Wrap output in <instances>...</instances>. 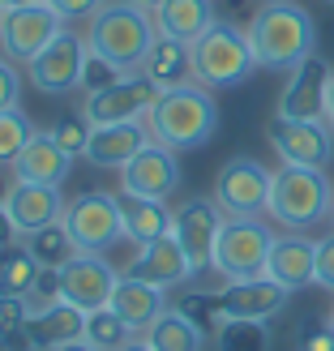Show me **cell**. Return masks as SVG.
Masks as SVG:
<instances>
[{"mask_svg":"<svg viewBox=\"0 0 334 351\" xmlns=\"http://www.w3.org/2000/svg\"><path fill=\"white\" fill-rule=\"evenodd\" d=\"M270 184L274 171H266L249 154H236L215 176V202L227 219H261L270 206Z\"/></svg>","mask_w":334,"mask_h":351,"instance_id":"9c48e42d","label":"cell"},{"mask_svg":"<svg viewBox=\"0 0 334 351\" xmlns=\"http://www.w3.org/2000/svg\"><path fill=\"white\" fill-rule=\"evenodd\" d=\"M116 283H120V270H116L103 253H77L64 270H56V291H60V300L73 304V308H82V313L108 308Z\"/></svg>","mask_w":334,"mask_h":351,"instance_id":"7c38bea8","label":"cell"},{"mask_svg":"<svg viewBox=\"0 0 334 351\" xmlns=\"http://www.w3.org/2000/svg\"><path fill=\"white\" fill-rule=\"evenodd\" d=\"M9 171H13V180H30V184L60 189L69 180V171H73V154H69L51 133H34Z\"/></svg>","mask_w":334,"mask_h":351,"instance_id":"603a6c76","label":"cell"},{"mask_svg":"<svg viewBox=\"0 0 334 351\" xmlns=\"http://www.w3.org/2000/svg\"><path fill=\"white\" fill-rule=\"evenodd\" d=\"M9 189H13V171H9V176L0 171V206H5V197H9Z\"/></svg>","mask_w":334,"mask_h":351,"instance_id":"ee69618b","label":"cell"},{"mask_svg":"<svg viewBox=\"0 0 334 351\" xmlns=\"http://www.w3.org/2000/svg\"><path fill=\"white\" fill-rule=\"evenodd\" d=\"M330 326H334V308H330Z\"/></svg>","mask_w":334,"mask_h":351,"instance_id":"681fc988","label":"cell"},{"mask_svg":"<svg viewBox=\"0 0 334 351\" xmlns=\"http://www.w3.org/2000/svg\"><path fill=\"white\" fill-rule=\"evenodd\" d=\"M86 339V313L64 304V300H51L43 308H30V326H26V343L30 351H60L69 343Z\"/></svg>","mask_w":334,"mask_h":351,"instance_id":"7402d4cb","label":"cell"},{"mask_svg":"<svg viewBox=\"0 0 334 351\" xmlns=\"http://www.w3.org/2000/svg\"><path fill=\"white\" fill-rule=\"evenodd\" d=\"M129 5H137V9H146V13H154V9L163 5V0H129Z\"/></svg>","mask_w":334,"mask_h":351,"instance_id":"bcb514c9","label":"cell"},{"mask_svg":"<svg viewBox=\"0 0 334 351\" xmlns=\"http://www.w3.org/2000/svg\"><path fill=\"white\" fill-rule=\"evenodd\" d=\"M22 5H34V0H0V9H22Z\"/></svg>","mask_w":334,"mask_h":351,"instance_id":"c3c4849f","label":"cell"},{"mask_svg":"<svg viewBox=\"0 0 334 351\" xmlns=\"http://www.w3.org/2000/svg\"><path fill=\"white\" fill-rule=\"evenodd\" d=\"M215 351H270V326L223 317L215 330Z\"/></svg>","mask_w":334,"mask_h":351,"instance_id":"4dcf8cb0","label":"cell"},{"mask_svg":"<svg viewBox=\"0 0 334 351\" xmlns=\"http://www.w3.org/2000/svg\"><path fill=\"white\" fill-rule=\"evenodd\" d=\"M330 5H334V0H330Z\"/></svg>","mask_w":334,"mask_h":351,"instance_id":"f5cc1de1","label":"cell"},{"mask_svg":"<svg viewBox=\"0 0 334 351\" xmlns=\"http://www.w3.org/2000/svg\"><path fill=\"white\" fill-rule=\"evenodd\" d=\"M129 339H137V335L116 317L112 308H95V313H86V343H95L99 351H120Z\"/></svg>","mask_w":334,"mask_h":351,"instance_id":"d6a6232c","label":"cell"},{"mask_svg":"<svg viewBox=\"0 0 334 351\" xmlns=\"http://www.w3.org/2000/svg\"><path fill=\"white\" fill-rule=\"evenodd\" d=\"M300 351H334V326H330V317L326 322H305Z\"/></svg>","mask_w":334,"mask_h":351,"instance_id":"ab89813d","label":"cell"},{"mask_svg":"<svg viewBox=\"0 0 334 351\" xmlns=\"http://www.w3.org/2000/svg\"><path fill=\"white\" fill-rule=\"evenodd\" d=\"M60 351H99L95 343H86V339H77V343H69V347H60Z\"/></svg>","mask_w":334,"mask_h":351,"instance_id":"f6af8a7d","label":"cell"},{"mask_svg":"<svg viewBox=\"0 0 334 351\" xmlns=\"http://www.w3.org/2000/svg\"><path fill=\"white\" fill-rule=\"evenodd\" d=\"M142 339H146L154 351H202V347H206V335L184 317L180 308H167Z\"/></svg>","mask_w":334,"mask_h":351,"instance_id":"f1b7e54d","label":"cell"},{"mask_svg":"<svg viewBox=\"0 0 334 351\" xmlns=\"http://www.w3.org/2000/svg\"><path fill=\"white\" fill-rule=\"evenodd\" d=\"M120 77H125V69H116L112 60H103V56L91 51V56H86V69H82V95H99Z\"/></svg>","mask_w":334,"mask_h":351,"instance_id":"8d00e7d4","label":"cell"},{"mask_svg":"<svg viewBox=\"0 0 334 351\" xmlns=\"http://www.w3.org/2000/svg\"><path fill=\"white\" fill-rule=\"evenodd\" d=\"M26 326H30V300H17V295L0 291V343L13 351H30Z\"/></svg>","mask_w":334,"mask_h":351,"instance_id":"836d02e7","label":"cell"},{"mask_svg":"<svg viewBox=\"0 0 334 351\" xmlns=\"http://www.w3.org/2000/svg\"><path fill=\"white\" fill-rule=\"evenodd\" d=\"M26 249L34 253V261H39L43 270H64L69 261L82 253L64 223H51V227H43V232H30L26 236Z\"/></svg>","mask_w":334,"mask_h":351,"instance_id":"f546056e","label":"cell"},{"mask_svg":"<svg viewBox=\"0 0 334 351\" xmlns=\"http://www.w3.org/2000/svg\"><path fill=\"white\" fill-rule=\"evenodd\" d=\"M266 215L283 232H313L318 223L334 215V184L318 167H278L270 184V206Z\"/></svg>","mask_w":334,"mask_h":351,"instance_id":"277c9868","label":"cell"},{"mask_svg":"<svg viewBox=\"0 0 334 351\" xmlns=\"http://www.w3.org/2000/svg\"><path fill=\"white\" fill-rule=\"evenodd\" d=\"M154 142L146 120H120V125H91V137H86L82 159L99 167V171H120L137 150H146Z\"/></svg>","mask_w":334,"mask_h":351,"instance_id":"e0dca14e","label":"cell"},{"mask_svg":"<svg viewBox=\"0 0 334 351\" xmlns=\"http://www.w3.org/2000/svg\"><path fill=\"white\" fill-rule=\"evenodd\" d=\"M108 308L133 330V335H146V330L159 322L171 304H167V291H163V287H150V283H142V278L120 274V283H116V291H112V304H108Z\"/></svg>","mask_w":334,"mask_h":351,"instance_id":"cb8c5ba5","label":"cell"},{"mask_svg":"<svg viewBox=\"0 0 334 351\" xmlns=\"http://www.w3.org/2000/svg\"><path fill=\"white\" fill-rule=\"evenodd\" d=\"M51 9L60 13V22L69 26V22H91V17L108 5V0H47Z\"/></svg>","mask_w":334,"mask_h":351,"instance_id":"f35d334b","label":"cell"},{"mask_svg":"<svg viewBox=\"0 0 334 351\" xmlns=\"http://www.w3.org/2000/svg\"><path fill=\"white\" fill-rule=\"evenodd\" d=\"M17 95H22V69H17V60L0 56V112L17 108Z\"/></svg>","mask_w":334,"mask_h":351,"instance_id":"74e56055","label":"cell"},{"mask_svg":"<svg viewBox=\"0 0 334 351\" xmlns=\"http://www.w3.org/2000/svg\"><path fill=\"white\" fill-rule=\"evenodd\" d=\"M47 133L56 137V142H60V146L77 159V154L86 150V137H91V120L77 116V112H60L56 120H51V129H47Z\"/></svg>","mask_w":334,"mask_h":351,"instance_id":"d590c367","label":"cell"},{"mask_svg":"<svg viewBox=\"0 0 334 351\" xmlns=\"http://www.w3.org/2000/svg\"><path fill=\"white\" fill-rule=\"evenodd\" d=\"M60 30H64V22L47 0H34V5H22V9H5L0 13V51L17 64H30Z\"/></svg>","mask_w":334,"mask_h":351,"instance_id":"8fae6325","label":"cell"},{"mask_svg":"<svg viewBox=\"0 0 334 351\" xmlns=\"http://www.w3.org/2000/svg\"><path fill=\"white\" fill-rule=\"evenodd\" d=\"M266 137L278 154V163L287 167H318L326 171L334 163V129L326 120H287V116H270Z\"/></svg>","mask_w":334,"mask_h":351,"instance_id":"30bf717a","label":"cell"},{"mask_svg":"<svg viewBox=\"0 0 334 351\" xmlns=\"http://www.w3.org/2000/svg\"><path fill=\"white\" fill-rule=\"evenodd\" d=\"M64 193L60 189H51V184H30V180H13L9 189V197H5V210H9V219L13 227L22 236L30 232H43V227L51 223H60L64 219Z\"/></svg>","mask_w":334,"mask_h":351,"instance_id":"d6986e66","label":"cell"},{"mask_svg":"<svg viewBox=\"0 0 334 351\" xmlns=\"http://www.w3.org/2000/svg\"><path fill=\"white\" fill-rule=\"evenodd\" d=\"M330 82H334V69L313 51L305 64H296L283 90H278V108L274 116H287V120H326V103H330Z\"/></svg>","mask_w":334,"mask_h":351,"instance_id":"2e32d148","label":"cell"},{"mask_svg":"<svg viewBox=\"0 0 334 351\" xmlns=\"http://www.w3.org/2000/svg\"><path fill=\"white\" fill-rule=\"evenodd\" d=\"M249 43L257 69H274V73H291L296 64H305L318 51V22L305 5L296 0H266L249 17Z\"/></svg>","mask_w":334,"mask_h":351,"instance_id":"6da1fadb","label":"cell"},{"mask_svg":"<svg viewBox=\"0 0 334 351\" xmlns=\"http://www.w3.org/2000/svg\"><path fill=\"white\" fill-rule=\"evenodd\" d=\"M184 171H180V154L150 142L146 150H137L133 159L120 167V193L129 197H150V202H171L180 189Z\"/></svg>","mask_w":334,"mask_h":351,"instance_id":"5bb4252c","label":"cell"},{"mask_svg":"<svg viewBox=\"0 0 334 351\" xmlns=\"http://www.w3.org/2000/svg\"><path fill=\"white\" fill-rule=\"evenodd\" d=\"M318 274V240H309L305 232H283L274 236V249L266 261V278L283 283L287 291H300Z\"/></svg>","mask_w":334,"mask_h":351,"instance_id":"44dd1931","label":"cell"},{"mask_svg":"<svg viewBox=\"0 0 334 351\" xmlns=\"http://www.w3.org/2000/svg\"><path fill=\"white\" fill-rule=\"evenodd\" d=\"M146 129L159 146L184 154V150H202L219 129V103L215 90H206L198 82L171 86V90H159L154 108L146 116Z\"/></svg>","mask_w":334,"mask_h":351,"instance_id":"7a4b0ae2","label":"cell"},{"mask_svg":"<svg viewBox=\"0 0 334 351\" xmlns=\"http://www.w3.org/2000/svg\"><path fill=\"white\" fill-rule=\"evenodd\" d=\"M86 56H91V43H86V34H77V30L64 26L56 39H51V43L39 51V56L26 64V82H30L39 95H51V99L73 95V90H82Z\"/></svg>","mask_w":334,"mask_h":351,"instance_id":"ba28073f","label":"cell"},{"mask_svg":"<svg viewBox=\"0 0 334 351\" xmlns=\"http://www.w3.org/2000/svg\"><path fill=\"white\" fill-rule=\"evenodd\" d=\"M291 300V291L274 278H240V283H227L219 291V308L223 317H240V322H270L274 313H283Z\"/></svg>","mask_w":334,"mask_h":351,"instance_id":"ac0fdd59","label":"cell"},{"mask_svg":"<svg viewBox=\"0 0 334 351\" xmlns=\"http://www.w3.org/2000/svg\"><path fill=\"white\" fill-rule=\"evenodd\" d=\"M120 223H125V240L133 249H142V244H154V240L171 236V206L120 193Z\"/></svg>","mask_w":334,"mask_h":351,"instance_id":"484cf974","label":"cell"},{"mask_svg":"<svg viewBox=\"0 0 334 351\" xmlns=\"http://www.w3.org/2000/svg\"><path fill=\"white\" fill-rule=\"evenodd\" d=\"M69 236L82 253H108L112 244L125 240V223H120V193H103V189H86L77 197H69L64 219Z\"/></svg>","mask_w":334,"mask_h":351,"instance_id":"52a82bcc","label":"cell"},{"mask_svg":"<svg viewBox=\"0 0 334 351\" xmlns=\"http://www.w3.org/2000/svg\"><path fill=\"white\" fill-rule=\"evenodd\" d=\"M154 34H159L154 13L129 5V0H108V5L86 22V43H91V51L103 60H112L116 69H125V73L142 69Z\"/></svg>","mask_w":334,"mask_h":351,"instance_id":"3957f363","label":"cell"},{"mask_svg":"<svg viewBox=\"0 0 334 351\" xmlns=\"http://www.w3.org/2000/svg\"><path fill=\"white\" fill-rule=\"evenodd\" d=\"M193 82L206 90H232V86L249 82L257 73V56L249 43V30H240L236 22L219 17L202 39H193Z\"/></svg>","mask_w":334,"mask_h":351,"instance_id":"5b68a950","label":"cell"},{"mask_svg":"<svg viewBox=\"0 0 334 351\" xmlns=\"http://www.w3.org/2000/svg\"><path fill=\"white\" fill-rule=\"evenodd\" d=\"M270 249H274V232L261 219H223L210 270L223 274V283L261 278L266 274V261H270Z\"/></svg>","mask_w":334,"mask_h":351,"instance_id":"8992f818","label":"cell"},{"mask_svg":"<svg viewBox=\"0 0 334 351\" xmlns=\"http://www.w3.org/2000/svg\"><path fill=\"white\" fill-rule=\"evenodd\" d=\"M43 274H47V270L34 261V253L26 249V244H13V249L0 253V291H5V295L34 300V295H39Z\"/></svg>","mask_w":334,"mask_h":351,"instance_id":"83f0119b","label":"cell"},{"mask_svg":"<svg viewBox=\"0 0 334 351\" xmlns=\"http://www.w3.org/2000/svg\"><path fill=\"white\" fill-rule=\"evenodd\" d=\"M313 283L334 291V232L326 240H318V274H313Z\"/></svg>","mask_w":334,"mask_h":351,"instance_id":"60d3db41","label":"cell"},{"mask_svg":"<svg viewBox=\"0 0 334 351\" xmlns=\"http://www.w3.org/2000/svg\"><path fill=\"white\" fill-rule=\"evenodd\" d=\"M17 240H22V232H17V227H13V219H9V210L0 206V253H5V249H13Z\"/></svg>","mask_w":334,"mask_h":351,"instance_id":"b9f144b4","label":"cell"},{"mask_svg":"<svg viewBox=\"0 0 334 351\" xmlns=\"http://www.w3.org/2000/svg\"><path fill=\"white\" fill-rule=\"evenodd\" d=\"M0 13H5V9H0Z\"/></svg>","mask_w":334,"mask_h":351,"instance_id":"816d5d0a","label":"cell"},{"mask_svg":"<svg viewBox=\"0 0 334 351\" xmlns=\"http://www.w3.org/2000/svg\"><path fill=\"white\" fill-rule=\"evenodd\" d=\"M137 73H146L159 90L184 86V82H193V47L184 39H171V34H154V43H150Z\"/></svg>","mask_w":334,"mask_h":351,"instance_id":"d4e9b609","label":"cell"},{"mask_svg":"<svg viewBox=\"0 0 334 351\" xmlns=\"http://www.w3.org/2000/svg\"><path fill=\"white\" fill-rule=\"evenodd\" d=\"M34 133H39V129H34V120L22 108L0 112V167H13L17 154L26 150V142H30Z\"/></svg>","mask_w":334,"mask_h":351,"instance_id":"1f68e13d","label":"cell"},{"mask_svg":"<svg viewBox=\"0 0 334 351\" xmlns=\"http://www.w3.org/2000/svg\"><path fill=\"white\" fill-rule=\"evenodd\" d=\"M330 219H334V215H330Z\"/></svg>","mask_w":334,"mask_h":351,"instance_id":"db71d44e","label":"cell"},{"mask_svg":"<svg viewBox=\"0 0 334 351\" xmlns=\"http://www.w3.org/2000/svg\"><path fill=\"white\" fill-rule=\"evenodd\" d=\"M171 308H180L184 317L202 330V335H215L219 322H223V308H219V291H184Z\"/></svg>","mask_w":334,"mask_h":351,"instance_id":"e575fe53","label":"cell"},{"mask_svg":"<svg viewBox=\"0 0 334 351\" xmlns=\"http://www.w3.org/2000/svg\"><path fill=\"white\" fill-rule=\"evenodd\" d=\"M219 22V9L215 0H163L159 9H154V26L159 34H171V39H202V34Z\"/></svg>","mask_w":334,"mask_h":351,"instance_id":"4316f807","label":"cell"},{"mask_svg":"<svg viewBox=\"0 0 334 351\" xmlns=\"http://www.w3.org/2000/svg\"><path fill=\"white\" fill-rule=\"evenodd\" d=\"M261 5H266V0H261Z\"/></svg>","mask_w":334,"mask_h":351,"instance_id":"f907efd6","label":"cell"},{"mask_svg":"<svg viewBox=\"0 0 334 351\" xmlns=\"http://www.w3.org/2000/svg\"><path fill=\"white\" fill-rule=\"evenodd\" d=\"M326 125L334 129V82H330V103H326Z\"/></svg>","mask_w":334,"mask_h":351,"instance_id":"7dc6e473","label":"cell"},{"mask_svg":"<svg viewBox=\"0 0 334 351\" xmlns=\"http://www.w3.org/2000/svg\"><path fill=\"white\" fill-rule=\"evenodd\" d=\"M120 351H154V347H150V343H146L142 335H137V339H129V343H125V347H120Z\"/></svg>","mask_w":334,"mask_h":351,"instance_id":"7bdbcfd3","label":"cell"},{"mask_svg":"<svg viewBox=\"0 0 334 351\" xmlns=\"http://www.w3.org/2000/svg\"><path fill=\"white\" fill-rule=\"evenodd\" d=\"M154 99H159V86H154L146 73H125L120 82H112L108 90L86 95L82 116L91 125H120V120H146Z\"/></svg>","mask_w":334,"mask_h":351,"instance_id":"9a60e30c","label":"cell"},{"mask_svg":"<svg viewBox=\"0 0 334 351\" xmlns=\"http://www.w3.org/2000/svg\"><path fill=\"white\" fill-rule=\"evenodd\" d=\"M120 274H129V278H142V283L150 287H176V283H184V278H193V266H189V257L180 249V240L176 236H163V240H154V244H142L133 257H129V266L120 270Z\"/></svg>","mask_w":334,"mask_h":351,"instance_id":"ffe728a7","label":"cell"},{"mask_svg":"<svg viewBox=\"0 0 334 351\" xmlns=\"http://www.w3.org/2000/svg\"><path fill=\"white\" fill-rule=\"evenodd\" d=\"M223 210L215 197H189L171 210V236L180 240V249L189 257L193 274L210 270V261H215V240L223 232Z\"/></svg>","mask_w":334,"mask_h":351,"instance_id":"4fadbf2b","label":"cell"}]
</instances>
